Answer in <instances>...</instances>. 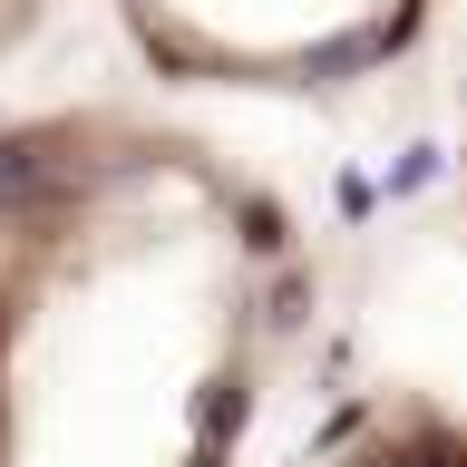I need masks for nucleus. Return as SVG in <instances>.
Segmentation results:
<instances>
[{
    "label": "nucleus",
    "instance_id": "1",
    "mask_svg": "<svg viewBox=\"0 0 467 467\" xmlns=\"http://www.w3.org/2000/svg\"><path fill=\"white\" fill-rule=\"evenodd\" d=\"M312 331L273 175L156 108L0 127V467H244Z\"/></svg>",
    "mask_w": 467,
    "mask_h": 467
},
{
    "label": "nucleus",
    "instance_id": "2",
    "mask_svg": "<svg viewBox=\"0 0 467 467\" xmlns=\"http://www.w3.org/2000/svg\"><path fill=\"white\" fill-rule=\"evenodd\" d=\"M117 20L175 88L331 98L419 49L438 0H117Z\"/></svg>",
    "mask_w": 467,
    "mask_h": 467
},
{
    "label": "nucleus",
    "instance_id": "3",
    "mask_svg": "<svg viewBox=\"0 0 467 467\" xmlns=\"http://www.w3.org/2000/svg\"><path fill=\"white\" fill-rule=\"evenodd\" d=\"M302 467H467V409L429 389H389V400L350 409Z\"/></svg>",
    "mask_w": 467,
    "mask_h": 467
},
{
    "label": "nucleus",
    "instance_id": "4",
    "mask_svg": "<svg viewBox=\"0 0 467 467\" xmlns=\"http://www.w3.org/2000/svg\"><path fill=\"white\" fill-rule=\"evenodd\" d=\"M39 20H49V0H0V58L20 49V39H29Z\"/></svg>",
    "mask_w": 467,
    "mask_h": 467
}]
</instances>
